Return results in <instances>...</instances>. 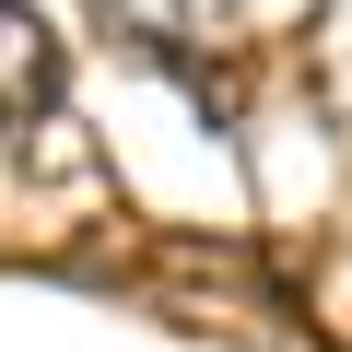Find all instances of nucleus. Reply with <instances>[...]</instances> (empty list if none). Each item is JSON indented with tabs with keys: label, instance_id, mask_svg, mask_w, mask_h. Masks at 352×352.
<instances>
[{
	"label": "nucleus",
	"instance_id": "1",
	"mask_svg": "<svg viewBox=\"0 0 352 352\" xmlns=\"http://www.w3.org/2000/svg\"><path fill=\"white\" fill-rule=\"evenodd\" d=\"M59 94V36L36 24V0H0V129H24Z\"/></svg>",
	"mask_w": 352,
	"mask_h": 352
}]
</instances>
